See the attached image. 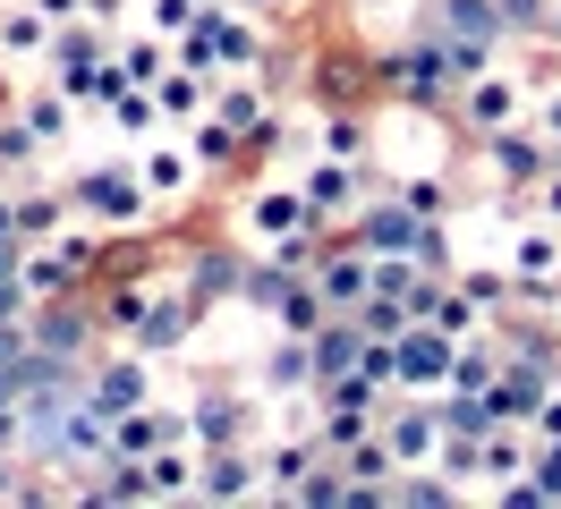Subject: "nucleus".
I'll list each match as a JSON object with an SVG mask.
<instances>
[{
	"label": "nucleus",
	"mask_w": 561,
	"mask_h": 509,
	"mask_svg": "<svg viewBox=\"0 0 561 509\" xmlns=\"http://www.w3.org/2000/svg\"><path fill=\"white\" fill-rule=\"evenodd\" d=\"M179 60L205 68V77H239V68L255 77V68H264V18H247V9H221V0H213V18L179 43Z\"/></svg>",
	"instance_id": "obj_1"
},
{
	"label": "nucleus",
	"mask_w": 561,
	"mask_h": 509,
	"mask_svg": "<svg viewBox=\"0 0 561 509\" xmlns=\"http://www.w3.org/2000/svg\"><path fill=\"white\" fill-rule=\"evenodd\" d=\"M69 196H77V221H94V230H137V221H145V212H153V196H145V178H137V162H128V170H77V178H69Z\"/></svg>",
	"instance_id": "obj_2"
},
{
	"label": "nucleus",
	"mask_w": 561,
	"mask_h": 509,
	"mask_svg": "<svg viewBox=\"0 0 561 509\" xmlns=\"http://www.w3.org/2000/svg\"><path fill=\"white\" fill-rule=\"evenodd\" d=\"M239 230L255 238V246H289V238H307L316 221H307V187L298 178H255L239 196Z\"/></svg>",
	"instance_id": "obj_3"
},
{
	"label": "nucleus",
	"mask_w": 561,
	"mask_h": 509,
	"mask_svg": "<svg viewBox=\"0 0 561 509\" xmlns=\"http://www.w3.org/2000/svg\"><path fill=\"white\" fill-rule=\"evenodd\" d=\"M298 187H307V221H316V230H350L357 212H366V162L316 153V162L298 170Z\"/></svg>",
	"instance_id": "obj_4"
},
{
	"label": "nucleus",
	"mask_w": 561,
	"mask_h": 509,
	"mask_svg": "<svg viewBox=\"0 0 561 509\" xmlns=\"http://www.w3.org/2000/svg\"><path fill=\"white\" fill-rule=\"evenodd\" d=\"M375 433H383V450L400 467H443V450H451V425H443V407L425 391H409V407H383Z\"/></svg>",
	"instance_id": "obj_5"
},
{
	"label": "nucleus",
	"mask_w": 561,
	"mask_h": 509,
	"mask_svg": "<svg viewBox=\"0 0 561 509\" xmlns=\"http://www.w3.org/2000/svg\"><path fill=\"white\" fill-rule=\"evenodd\" d=\"M51 85L60 94H77V102H94L103 94V77H111V51H103V34H94V18H69V26L51 34Z\"/></svg>",
	"instance_id": "obj_6"
},
{
	"label": "nucleus",
	"mask_w": 561,
	"mask_h": 509,
	"mask_svg": "<svg viewBox=\"0 0 561 509\" xmlns=\"http://www.w3.org/2000/svg\"><path fill=\"white\" fill-rule=\"evenodd\" d=\"M451 348H459L451 332H434V323H409V332L391 339V382H400V391H425V400H434V391L451 382Z\"/></svg>",
	"instance_id": "obj_7"
},
{
	"label": "nucleus",
	"mask_w": 561,
	"mask_h": 509,
	"mask_svg": "<svg viewBox=\"0 0 561 509\" xmlns=\"http://www.w3.org/2000/svg\"><path fill=\"white\" fill-rule=\"evenodd\" d=\"M451 119H459V128H477V136L519 128V119H527V85H519V77H502V68H485V77H468V85H459Z\"/></svg>",
	"instance_id": "obj_8"
},
{
	"label": "nucleus",
	"mask_w": 561,
	"mask_h": 509,
	"mask_svg": "<svg viewBox=\"0 0 561 509\" xmlns=\"http://www.w3.org/2000/svg\"><path fill=\"white\" fill-rule=\"evenodd\" d=\"M485 162L502 187H545L553 178V136L536 128V119H519V128H493L485 136Z\"/></svg>",
	"instance_id": "obj_9"
},
{
	"label": "nucleus",
	"mask_w": 561,
	"mask_h": 509,
	"mask_svg": "<svg viewBox=\"0 0 561 509\" xmlns=\"http://www.w3.org/2000/svg\"><path fill=\"white\" fill-rule=\"evenodd\" d=\"M196 314H205V289H179V280H162V289H153V305H145V323H137V348H145V357L187 348V339H196Z\"/></svg>",
	"instance_id": "obj_10"
},
{
	"label": "nucleus",
	"mask_w": 561,
	"mask_h": 509,
	"mask_svg": "<svg viewBox=\"0 0 561 509\" xmlns=\"http://www.w3.org/2000/svg\"><path fill=\"white\" fill-rule=\"evenodd\" d=\"M137 178L153 204H196V178H205V153L196 144H145L137 153Z\"/></svg>",
	"instance_id": "obj_11"
},
{
	"label": "nucleus",
	"mask_w": 561,
	"mask_h": 509,
	"mask_svg": "<svg viewBox=\"0 0 561 509\" xmlns=\"http://www.w3.org/2000/svg\"><path fill=\"white\" fill-rule=\"evenodd\" d=\"M247 416H255V407H247L239 391H205V400L187 407V441H196V450H247Z\"/></svg>",
	"instance_id": "obj_12"
},
{
	"label": "nucleus",
	"mask_w": 561,
	"mask_h": 509,
	"mask_svg": "<svg viewBox=\"0 0 561 509\" xmlns=\"http://www.w3.org/2000/svg\"><path fill=\"white\" fill-rule=\"evenodd\" d=\"M153 400V373H145V357H111V366H94V382H85V407L94 416H128V407Z\"/></svg>",
	"instance_id": "obj_13"
},
{
	"label": "nucleus",
	"mask_w": 561,
	"mask_h": 509,
	"mask_svg": "<svg viewBox=\"0 0 561 509\" xmlns=\"http://www.w3.org/2000/svg\"><path fill=\"white\" fill-rule=\"evenodd\" d=\"M366 339H375L366 323H332V314H323L316 332H307V348H316V391H323V382H341L350 366H366Z\"/></svg>",
	"instance_id": "obj_14"
},
{
	"label": "nucleus",
	"mask_w": 561,
	"mask_h": 509,
	"mask_svg": "<svg viewBox=\"0 0 561 509\" xmlns=\"http://www.w3.org/2000/svg\"><path fill=\"white\" fill-rule=\"evenodd\" d=\"M316 153H332V162H366V153H375V128H366V111H357V102L316 111Z\"/></svg>",
	"instance_id": "obj_15"
},
{
	"label": "nucleus",
	"mask_w": 561,
	"mask_h": 509,
	"mask_svg": "<svg viewBox=\"0 0 561 509\" xmlns=\"http://www.w3.org/2000/svg\"><path fill=\"white\" fill-rule=\"evenodd\" d=\"M153 102H162V119L187 128V119H205V111H213V77H205V68H187V60H171V68H162V85H153Z\"/></svg>",
	"instance_id": "obj_16"
},
{
	"label": "nucleus",
	"mask_w": 561,
	"mask_h": 509,
	"mask_svg": "<svg viewBox=\"0 0 561 509\" xmlns=\"http://www.w3.org/2000/svg\"><path fill=\"white\" fill-rule=\"evenodd\" d=\"M434 18H443L451 43H502V34H511L502 0H434Z\"/></svg>",
	"instance_id": "obj_17"
},
{
	"label": "nucleus",
	"mask_w": 561,
	"mask_h": 509,
	"mask_svg": "<svg viewBox=\"0 0 561 509\" xmlns=\"http://www.w3.org/2000/svg\"><path fill=\"white\" fill-rule=\"evenodd\" d=\"M69 212H77L69 187H26V196H18V238H26V246H43V238L69 230Z\"/></svg>",
	"instance_id": "obj_18"
},
{
	"label": "nucleus",
	"mask_w": 561,
	"mask_h": 509,
	"mask_svg": "<svg viewBox=\"0 0 561 509\" xmlns=\"http://www.w3.org/2000/svg\"><path fill=\"white\" fill-rule=\"evenodd\" d=\"M205 459H213V467L196 475V493H213V501H247V493L264 484V467H255L247 450H205Z\"/></svg>",
	"instance_id": "obj_19"
},
{
	"label": "nucleus",
	"mask_w": 561,
	"mask_h": 509,
	"mask_svg": "<svg viewBox=\"0 0 561 509\" xmlns=\"http://www.w3.org/2000/svg\"><path fill=\"white\" fill-rule=\"evenodd\" d=\"M171 51H179V43H162V34L145 26V34H128V43L111 51V68H119L128 85H162V68H171Z\"/></svg>",
	"instance_id": "obj_20"
},
{
	"label": "nucleus",
	"mask_w": 561,
	"mask_h": 509,
	"mask_svg": "<svg viewBox=\"0 0 561 509\" xmlns=\"http://www.w3.org/2000/svg\"><path fill=\"white\" fill-rule=\"evenodd\" d=\"M383 187H400V204L425 212V221H451V178L443 170H409V178H383Z\"/></svg>",
	"instance_id": "obj_21"
},
{
	"label": "nucleus",
	"mask_w": 561,
	"mask_h": 509,
	"mask_svg": "<svg viewBox=\"0 0 561 509\" xmlns=\"http://www.w3.org/2000/svg\"><path fill=\"white\" fill-rule=\"evenodd\" d=\"M43 153H51V144H43V128L18 111V102H9V111H0V170H26V162H43Z\"/></svg>",
	"instance_id": "obj_22"
},
{
	"label": "nucleus",
	"mask_w": 561,
	"mask_h": 509,
	"mask_svg": "<svg viewBox=\"0 0 561 509\" xmlns=\"http://www.w3.org/2000/svg\"><path fill=\"white\" fill-rule=\"evenodd\" d=\"M205 18H213V0H145V26L162 34V43H187Z\"/></svg>",
	"instance_id": "obj_23"
},
{
	"label": "nucleus",
	"mask_w": 561,
	"mask_h": 509,
	"mask_svg": "<svg viewBox=\"0 0 561 509\" xmlns=\"http://www.w3.org/2000/svg\"><path fill=\"white\" fill-rule=\"evenodd\" d=\"M459 289L485 305V323H493V314H511V298H519V280H511V271H493V264H459Z\"/></svg>",
	"instance_id": "obj_24"
},
{
	"label": "nucleus",
	"mask_w": 561,
	"mask_h": 509,
	"mask_svg": "<svg viewBox=\"0 0 561 509\" xmlns=\"http://www.w3.org/2000/svg\"><path fill=\"white\" fill-rule=\"evenodd\" d=\"M69 102H77V94L43 85V94H18V111H26V119L43 128V144H60V136H69Z\"/></svg>",
	"instance_id": "obj_25"
},
{
	"label": "nucleus",
	"mask_w": 561,
	"mask_h": 509,
	"mask_svg": "<svg viewBox=\"0 0 561 509\" xmlns=\"http://www.w3.org/2000/svg\"><path fill=\"white\" fill-rule=\"evenodd\" d=\"M493 373H502V366H493L485 348H468V339H459V348H451V382H443V391H485Z\"/></svg>",
	"instance_id": "obj_26"
},
{
	"label": "nucleus",
	"mask_w": 561,
	"mask_h": 509,
	"mask_svg": "<svg viewBox=\"0 0 561 509\" xmlns=\"http://www.w3.org/2000/svg\"><path fill=\"white\" fill-rule=\"evenodd\" d=\"M502 18H511V26H527V34H545V18H553V0H502Z\"/></svg>",
	"instance_id": "obj_27"
},
{
	"label": "nucleus",
	"mask_w": 561,
	"mask_h": 509,
	"mask_svg": "<svg viewBox=\"0 0 561 509\" xmlns=\"http://www.w3.org/2000/svg\"><path fill=\"white\" fill-rule=\"evenodd\" d=\"M536 128H545V136H553V144H561V85H553V94H545V102H536Z\"/></svg>",
	"instance_id": "obj_28"
},
{
	"label": "nucleus",
	"mask_w": 561,
	"mask_h": 509,
	"mask_svg": "<svg viewBox=\"0 0 561 509\" xmlns=\"http://www.w3.org/2000/svg\"><path fill=\"white\" fill-rule=\"evenodd\" d=\"M0 246H26V238H18V196H9V187H0Z\"/></svg>",
	"instance_id": "obj_29"
},
{
	"label": "nucleus",
	"mask_w": 561,
	"mask_h": 509,
	"mask_svg": "<svg viewBox=\"0 0 561 509\" xmlns=\"http://www.w3.org/2000/svg\"><path fill=\"white\" fill-rule=\"evenodd\" d=\"M536 212H545V221H561V170L545 178V187H536Z\"/></svg>",
	"instance_id": "obj_30"
},
{
	"label": "nucleus",
	"mask_w": 561,
	"mask_h": 509,
	"mask_svg": "<svg viewBox=\"0 0 561 509\" xmlns=\"http://www.w3.org/2000/svg\"><path fill=\"white\" fill-rule=\"evenodd\" d=\"M307 9H316V0H273V26L280 18H307Z\"/></svg>",
	"instance_id": "obj_31"
},
{
	"label": "nucleus",
	"mask_w": 561,
	"mask_h": 509,
	"mask_svg": "<svg viewBox=\"0 0 561 509\" xmlns=\"http://www.w3.org/2000/svg\"><path fill=\"white\" fill-rule=\"evenodd\" d=\"M85 18H94V26H103V18H119V0H85Z\"/></svg>",
	"instance_id": "obj_32"
},
{
	"label": "nucleus",
	"mask_w": 561,
	"mask_h": 509,
	"mask_svg": "<svg viewBox=\"0 0 561 509\" xmlns=\"http://www.w3.org/2000/svg\"><path fill=\"white\" fill-rule=\"evenodd\" d=\"M553 289H561V280H553Z\"/></svg>",
	"instance_id": "obj_33"
}]
</instances>
